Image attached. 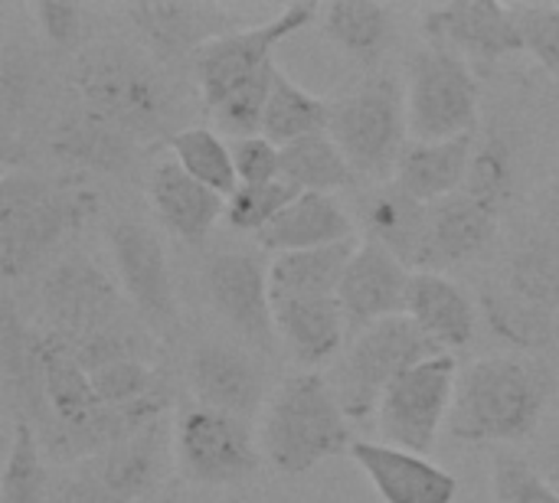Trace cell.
Returning a JSON list of instances; mask_svg holds the SVG:
<instances>
[{"instance_id": "obj_1", "label": "cell", "mask_w": 559, "mask_h": 503, "mask_svg": "<svg viewBox=\"0 0 559 503\" xmlns=\"http://www.w3.org/2000/svg\"><path fill=\"white\" fill-rule=\"evenodd\" d=\"M557 393L550 367L524 357H485L455 386L449 432L468 445L524 442Z\"/></svg>"}, {"instance_id": "obj_2", "label": "cell", "mask_w": 559, "mask_h": 503, "mask_svg": "<svg viewBox=\"0 0 559 503\" xmlns=\"http://www.w3.org/2000/svg\"><path fill=\"white\" fill-rule=\"evenodd\" d=\"M72 92L82 108L115 124L134 144L170 141L177 128V95L167 79L138 52L118 43L85 49L72 65Z\"/></svg>"}, {"instance_id": "obj_3", "label": "cell", "mask_w": 559, "mask_h": 503, "mask_svg": "<svg viewBox=\"0 0 559 503\" xmlns=\"http://www.w3.org/2000/svg\"><path fill=\"white\" fill-rule=\"evenodd\" d=\"M98 213V193L82 183H52L26 170L0 180V275H29L59 242L85 229Z\"/></svg>"}, {"instance_id": "obj_4", "label": "cell", "mask_w": 559, "mask_h": 503, "mask_svg": "<svg viewBox=\"0 0 559 503\" xmlns=\"http://www.w3.org/2000/svg\"><path fill=\"white\" fill-rule=\"evenodd\" d=\"M350 426L324 373H298L278 386L262 422V452L278 475H305L350 452Z\"/></svg>"}, {"instance_id": "obj_5", "label": "cell", "mask_w": 559, "mask_h": 503, "mask_svg": "<svg viewBox=\"0 0 559 503\" xmlns=\"http://www.w3.org/2000/svg\"><path fill=\"white\" fill-rule=\"evenodd\" d=\"M445 354L432 344L406 314L386 318L364 334H357L341 357V363L328 373V383L347 412V419H367L380 409L383 393L416 363Z\"/></svg>"}, {"instance_id": "obj_6", "label": "cell", "mask_w": 559, "mask_h": 503, "mask_svg": "<svg viewBox=\"0 0 559 503\" xmlns=\"http://www.w3.org/2000/svg\"><path fill=\"white\" fill-rule=\"evenodd\" d=\"M406 121L416 141L478 131V79L465 56L426 43L406 62Z\"/></svg>"}, {"instance_id": "obj_7", "label": "cell", "mask_w": 559, "mask_h": 503, "mask_svg": "<svg viewBox=\"0 0 559 503\" xmlns=\"http://www.w3.org/2000/svg\"><path fill=\"white\" fill-rule=\"evenodd\" d=\"M328 134L337 141L354 173L373 180L396 173L409 134L406 92L386 75L370 79L354 95L334 105Z\"/></svg>"}, {"instance_id": "obj_8", "label": "cell", "mask_w": 559, "mask_h": 503, "mask_svg": "<svg viewBox=\"0 0 559 503\" xmlns=\"http://www.w3.org/2000/svg\"><path fill=\"white\" fill-rule=\"evenodd\" d=\"M459 386V360L452 354H436L409 367L380 399L377 426L386 445L429 455L439 442L445 419L452 416Z\"/></svg>"}, {"instance_id": "obj_9", "label": "cell", "mask_w": 559, "mask_h": 503, "mask_svg": "<svg viewBox=\"0 0 559 503\" xmlns=\"http://www.w3.org/2000/svg\"><path fill=\"white\" fill-rule=\"evenodd\" d=\"M321 13L318 3L298 0L282 7L272 20L252 23L246 29L226 33L203 46L193 59V72L200 82V95L206 108H216L223 98H229L236 88L262 75L269 65H275V46H282L288 36L305 29Z\"/></svg>"}, {"instance_id": "obj_10", "label": "cell", "mask_w": 559, "mask_h": 503, "mask_svg": "<svg viewBox=\"0 0 559 503\" xmlns=\"http://www.w3.org/2000/svg\"><path fill=\"white\" fill-rule=\"evenodd\" d=\"M174 458L193 484H239L255 475L262 455L246 419L193 406L174 429Z\"/></svg>"}, {"instance_id": "obj_11", "label": "cell", "mask_w": 559, "mask_h": 503, "mask_svg": "<svg viewBox=\"0 0 559 503\" xmlns=\"http://www.w3.org/2000/svg\"><path fill=\"white\" fill-rule=\"evenodd\" d=\"M49 334L79 344L124 324V301L115 282L88 259H69L46 272L39 288Z\"/></svg>"}, {"instance_id": "obj_12", "label": "cell", "mask_w": 559, "mask_h": 503, "mask_svg": "<svg viewBox=\"0 0 559 503\" xmlns=\"http://www.w3.org/2000/svg\"><path fill=\"white\" fill-rule=\"evenodd\" d=\"M108 242L128 304L157 337H170L180 327V311H177L167 252L157 232L147 229L144 223L121 219L111 226Z\"/></svg>"}, {"instance_id": "obj_13", "label": "cell", "mask_w": 559, "mask_h": 503, "mask_svg": "<svg viewBox=\"0 0 559 503\" xmlns=\"http://www.w3.org/2000/svg\"><path fill=\"white\" fill-rule=\"evenodd\" d=\"M203 288L216 314L252 347H275V304L269 272L249 252H216L203 268Z\"/></svg>"}, {"instance_id": "obj_14", "label": "cell", "mask_w": 559, "mask_h": 503, "mask_svg": "<svg viewBox=\"0 0 559 503\" xmlns=\"http://www.w3.org/2000/svg\"><path fill=\"white\" fill-rule=\"evenodd\" d=\"M423 29L429 43L475 59H501L524 49L514 3L508 7L495 0H455L429 7L423 13Z\"/></svg>"}, {"instance_id": "obj_15", "label": "cell", "mask_w": 559, "mask_h": 503, "mask_svg": "<svg viewBox=\"0 0 559 503\" xmlns=\"http://www.w3.org/2000/svg\"><path fill=\"white\" fill-rule=\"evenodd\" d=\"M409 278L413 275L383 245L367 239L354 249L344 282H341V291H337L354 337L386 318L406 314Z\"/></svg>"}, {"instance_id": "obj_16", "label": "cell", "mask_w": 559, "mask_h": 503, "mask_svg": "<svg viewBox=\"0 0 559 503\" xmlns=\"http://www.w3.org/2000/svg\"><path fill=\"white\" fill-rule=\"evenodd\" d=\"M128 20L138 26L141 39L151 46L157 59H180L193 56L210 46L213 39L236 33L242 26L239 16H233L219 3H131L124 7Z\"/></svg>"}, {"instance_id": "obj_17", "label": "cell", "mask_w": 559, "mask_h": 503, "mask_svg": "<svg viewBox=\"0 0 559 503\" xmlns=\"http://www.w3.org/2000/svg\"><path fill=\"white\" fill-rule=\"evenodd\" d=\"M350 458L383 503H455L459 498V481L426 455L386 442H354Z\"/></svg>"}, {"instance_id": "obj_18", "label": "cell", "mask_w": 559, "mask_h": 503, "mask_svg": "<svg viewBox=\"0 0 559 503\" xmlns=\"http://www.w3.org/2000/svg\"><path fill=\"white\" fill-rule=\"evenodd\" d=\"M0 373L13 422H26L33 426V432H39L46 422L39 331H33L20 318V308L10 291H3L0 301Z\"/></svg>"}, {"instance_id": "obj_19", "label": "cell", "mask_w": 559, "mask_h": 503, "mask_svg": "<svg viewBox=\"0 0 559 503\" xmlns=\"http://www.w3.org/2000/svg\"><path fill=\"white\" fill-rule=\"evenodd\" d=\"M190 386L200 406L246 419L262 403V373L239 347L206 340L190 357Z\"/></svg>"}, {"instance_id": "obj_20", "label": "cell", "mask_w": 559, "mask_h": 503, "mask_svg": "<svg viewBox=\"0 0 559 503\" xmlns=\"http://www.w3.org/2000/svg\"><path fill=\"white\" fill-rule=\"evenodd\" d=\"M147 196L160 226L190 245H200L213 232L219 216H226V196L197 183L174 157L154 167Z\"/></svg>"}, {"instance_id": "obj_21", "label": "cell", "mask_w": 559, "mask_h": 503, "mask_svg": "<svg viewBox=\"0 0 559 503\" xmlns=\"http://www.w3.org/2000/svg\"><path fill=\"white\" fill-rule=\"evenodd\" d=\"M495 236H498V213L481 206L468 193H455L442 203H432L423 272L462 265L481 255Z\"/></svg>"}, {"instance_id": "obj_22", "label": "cell", "mask_w": 559, "mask_h": 503, "mask_svg": "<svg viewBox=\"0 0 559 503\" xmlns=\"http://www.w3.org/2000/svg\"><path fill=\"white\" fill-rule=\"evenodd\" d=\"M472 154L475 134H462L452 141H413L396 164L393 183L426 206L442 203L465 190Z\"/></svg>"}, {"instance_id": "obj_23", "label": "cell", "mask_w": 559, "mask_h": 503, "mask_svg": "<svg viewBox=\"0 0 559 503\" xmlns=\"http://www.w3.org/2000/svg\"><path fill=\"white\" fill-rule=\"evenodd\" d=\"M406 318L442 350H462L472 344L475 334L472 298L439 272H413Z\"/></svg>"}, {"instance_id": "obj_24", "label": "cell", "mask_w": 559, "mask_h": 503, "mask_svg": "<svg viewBox=\"0 0 559 503\" xmlns=\"http://www.w3.org/2000/svg\"><path fill=\"white\" fill-rule=\"evenodd\" d=\"M364 226L370 242L383 245L403 268L423 272L429 239V206L403 193L396 183L377 187L364 203Z\"/></svg>"}, {"instance_id": "obj_25", "label": "cell", "mask_w": 559, "mask_h": 503, "mask_svg": "<svg viewBox=\"0 0 559 503\" xmlns=\"http://www.w3.org/2000/svg\"><path fill=\"white\" fill-rule=\"evenodd\" d=\"M275 331L301 367L331 363L347 334V314L341 298H298L275 304Z\"/></svg>"}, {"instance_id": "obj_26", "label": "cell", "mask_w": 559, "mask_h": 503, "mask_svg": "<svg viewBox=\"0 0 559 503\" xmlns=\"http://www.w3.org/2000/svg\"><path fill=\"white\" fill-rule=\"evenodd\" d=\"M259 245L285 255V252H308L328 249L341 242H354V223L341 209V203L328 193H301L269 229H262Z\"/></svg>"}, {"instance_id": "obj_27", "label": "cell", "mask_w": 559, "mask_h": 503, "mask_svg": "<svg viewBox=\"0 0 559 503\" xmlns=\"http://www.w3.org/2000/svg\"><path fill=\"white\" fill-rule=\"evenodd\" d=\"M92 475L121 503H141L157 494L164 471V422L85 462Z\"/></svg>"}, {"instance_id": "obj_28", "label": "cell", "mask_w": 559, "mask_h": 503, "mask_svg": "<svg viewBox=\"0 0 559 503\" xmlns=\"http://www.w3.org/2000/svg\"><path fill=\"white\" fill-rule=\"evenodd\" d=\"M49 144L62 160H69L82 170H95V173L128 170L134 160V151H138V144L128 134H121L105 118L85 111L82 105L59 118Z\"/></svg>"}, {"instance_id": "obj_29", "label": "cell", "mask_w": 559, "mask_h": 503, "mask_svg": "<svg viewBox=\"0 0 559 503\" xmlns=\"http://www.w3.org/2000/svg\"><path fill=\"white\" fill-rule=\"evenodd\" d=\"M360 242H341L328 249H308V252H285L275 255L269 265V288L272 304L298 301V298H331L341 291L347 262Z\"/></svg>"}, {"instance_id": "obj_30", "label": "cell", "mask_w": 559, "mask_h": 503, "mask_svg": "<svg viewBox=\"0 0 559 503\" xmlns=\"http://www.w3.org/2000/svg\"><path fill=\"white\" fill-rule=\"evenodd\" d=\"M331 118H334L331 101L305 92L282 69L275 72L272 95H269V105H265V121H262V134L272 144L288 147V144L301 141V137L324 134V131H331Z\"/></svg>"}, {"instance_id": "obj_31", "label": "cell", "mask_w": 559, "mask_h": 503, "mask_svg": "<svg viewBox=\"0 0 559 503\" xmlns=\"http://www.w3.org/2000/svg\"><path fill=\"white\" fill-rule=\"evenodd\" d=\"M324 33L360 62H373L393 36V10L377 0H334L321 7Z\"/></svg>"}, {"instance_id": "obj_32", "label": "cell", "mask_w": 559, "mask_h": 503, "mask_svg": "<svg viewBox=\"0 0 559 503\" xmlns=\"http://www.w3.org/2000/svg\"><path fill=\"white\" fill-rule=\"evenodd\" d=\"M354 167L337 147V141L324 134L301 137L282 147V180L298 187L301 193H334L354 183Z\"/></svg>"}, {"instance_id": "obj_33", "label": "cell", "mask_w": 559, "mask_h": 503, "mask_svg": "<svg viewBox=\"0 0 559 503\" xmlns=\"http://www.w3.org/2000/svg\"><path fill=\"white\" fill-rule=\"evenodd\" d=\"M508 288L557 314L559 311V236L554 232H540V236H531L514 255H511V265H508Z\"/></svg>"}, {"instance_id": "obj_34", "label": "cell", "mask_w": 559, "mask_h": 503, "mask_svg": "<svg viewBox=\"0 0 559 503\" xmlns=\"http://www.w3.org/2000/svg\"><path fill=\"white\" fill-rule=\"evenodd\" d=\"M174 160L203 187H210L219 196H233L239 187L236 164H233V144H226L216 131L210 128H183L170 141Z\"/></svg>"}, {"instance_id": "obj_35", "label": "cell", "mask_w": 559, "mask_h": 503, "mask_svg": "<svg viewBox=\"0 0 559 503\" xmlns=\"http://www.w3.org/2000/svg\"><path fill=\"white\" fill-rule=\"evenodd\" d=\"M481 308H485V318L491 324V331L498 337H504L508 344L514 347H524V350H540V347H550L554 344V314L518 298L511 288L498 291V288H485L481 291Z\"/></svg>"}, {"instance_id": "obj_36", "label": "cell", "mask_w": 559, "mask_h": 503, "mask_svg": "<svg viewBox=\"0 0 559 503\" xmlns=\"http://www.w3.org/2000/svg\"><path fill=\"white\" fill-rule=\"evenodd\" d=\"M43 445L26 422H13L3 475H0V503H49V478L43 462Z\"/></svg>"}, {"instance_id": "obj_37", "label": "cell", "mask_w": 559, "mask_h": 503, "mask_svg": "<svg viewBox=\"0 0 559 503\" xmlns=\"http://www.w3.org/2000/svg\"><path fill=\"white\" fill-rule=\"evenodd\" d=\"M514 180H518V164H514V147L504 134H488L468 164V177H465V190L472 200H478L488 209H501L511 193H514Z\"/></svg>"}, {"instance_id": "obj_38", "label": "cell", "mask_w": 559, "mask_h": 503, "mask_svg": "<svg viewBox=\"0 0 559 503\" xmlns=\"http://www.w3.org/2000/svg\"><path fill=\"white\" fill-rule=\"evenodd\" d=\"M301 196L298 187L288 180H272V183H239L236 193L226 200V223L236 232H252L259 236L269 229L295 200Z\"/></svg>"}, {"instance_id": "obj_39", "label": "cell", "mask_w": 559, "mask_h": 503, "mask_svg": "<svg viewBox=\"0 0 559 503\" xmlns=\"http://www.w3.org/2000/svg\"><path fill=\"white\" fill-rule=\"evenodd\" d=\"M278 65H269L262 75H255L252 82H246L242 88H236L229 98H223L213 111V121L219 131L233 134V141L239 137H252L262 134V121H265V105L272 95V82H275Z\"/></svg>"}, {"instance_id": "obj_40", "label": "cell", "mask_w": 559, "mask_h": 503, "mask_svg": "<svg viewBox=\"0 0 559 503\" xmlns=\"http://www.w3.org/2000/svg\"><path fill=\"white\" fill-rule=\"evenodd\" d=\"M495 501L498 503H559V491L547 484L534 465L514 452H501L495 458Z\"/></svg>"}, {"instance_id": "obj_41", "label": "cell", "mask_w": 559, "mask_h": 503, "mask_svg": "<svg viewBox=\"0 0 559 503\" xmlns=\"http://www.w3.org/2000/svg\"><path fill=\"white\" fill-rule=\"evenodd\" d=\"M36 85V65L29 56H20L16 49H3L0 59V121H3V147H10L16 134L20 115L29 108Z\"/></svg>"}, {"instance_id": "obj_42", "label": "cell", "mask_w": 559, "mask_h": 503, "mask_svg": "<svg viewBox=\"0 0 559 503\" xmlns=\"http://www.w3.org/2000/svg\"><path fill=\"white\" fill-rule=\"evenodd\" d=\"M524 49L559 82V7L554 3H514Z\"/></svg>"}, {"instance_id": "obj_43", "label": "cell", "mask_w": 559, "mask_h": 503, "mask_svg": "<svg viewBox=\"0 0 559 503\" xmlns=\"http://www.w3.org/2000/svg\"><path fill=\"white\" fill-rule=\"evenodd\" d=\"M233 164L239 183H272L282 180V147L265 134L233 141Z\"/></svg>"}, {"instance_id": "obj_44", "label": "cell", "mask_w": 559, "mask_h": 503, "mask_svg": "<svg viewBox=\"0 0 559 503\" xmlns=\"http://www.w3.org/2000/svg\"><path fill=\"white\" fill-rule=\"evenodd\" d=\"M33 16L36 26L43 29V36L52 46H72L82 33V10L72 3H52V0H39L33 3Z\"/></svg>"}, {"instance_id": "obj_45", "label": "cell", "mask_w": 559, "mask_h": 503, "mask_svg": "<svg viewBox=\"0 0 559 503\" xmlns=\"http://www.w3.org/2000/svg\"><path fill=\"white\" fill-rule=\"evenodd\" d=\"M49 503H121L108 494V488L92 475V468L82 462L75 471L59 478L49 491Z\"/></svg>"}, {"instance_id": "obj_46", "label": "cell", "mask_w": 559, "mask_h": 503, "mask_svg": "<svg viewBox=\"0 0 559 503\" xmlns=\"http://www.w3.org/2000/svg\"><path fill=\"white\" fill-rule=\"evenodd\" d=\"M550 216H554V232L559 236V180L554 183V193H550Z\"/></svg>"}, {"instance_id": "obj_47", "label": "cell", "mask_w": 559, "mask_h": 503, "mask_svg": "<svg viewBox=\"0 0 559 503\" xmlns=\"http://www.w3.org/2000/svg\"><path fill=\"white\" fill-rule=\"evenodd\" d=\"M550 462H554V468H557L559 475V426L554 429V435H550Z\"/></svg>"}, {"instance_id": "obj_48", "label": "cell", "mask_w": 559, "mask_h": 503, "mask_svg": "<svg viewBox=\"0 0 559 503\" xmlns=\"http://www.w3.org/2000/svg\"><path fill=\"white\" fill-rule=\"evenodd\" d=\"M141 503H177V498H174V491H157V494H151L147 501Z\"/></svg>"}]
</instances>
